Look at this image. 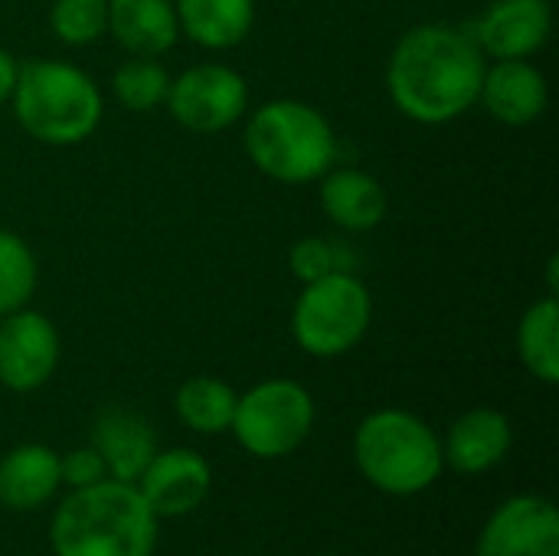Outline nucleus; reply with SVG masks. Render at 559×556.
Segmentation results:
<instances>
[{
  "mask_svg": "<svg viewBox=\"0 0 559 556\" xmlns=\"http://www.w3.org/2000/svg\"><path fill=\"white\" fill-rule=\"evenodd\" d=\"M62 341L56 324L33 308L0 318V387L10 393H33L59 367Z\"/></svg>",
  "mask_w": 559,
  "mask_h": 556,
  "instance_id": "9",
  "label": "nucleus"
},
{
  "mask_svg": "<svg viewBox=\"0 0 559 556\" xmlns=\"http://www.w3.org/2000/svg\"><path fill=\"white\" fill-rule=\"evenodd\" d=\"M485 59H531L554 33L550 0H491L468 29Z\"/></svg>",
  "mask_w": 559,
  "mask_h": 556,
  "instance_id": "11",
  "label": "nucleus"
},
{
  "mask_svg": "<svg viewBox=\"0 0 559 556\" xmlns=\"http://www.w3.org/2000/svg\"><path fill=\"white\" fill-rule=\"evenodd\" d=\"M478 102L498 125L527 128L544 118L550 105V85L531 59H491L485 66Z\"/></svg>",
  "mask_w": 559,
  "mask_h": 556,
  "instance_id": "13",
  "label": "nucleus"
},
{
  "mask_svg": "<svg viewBox=\"0 0 559 556\" xmlns=\"http://www.w3.org/2000/svg\"><path fill=\"white\" fill-rule=\"evenodd\" d=\"M213 472L206 459L193 449L154 452L144 472L138 475V492L154 511V518H183L203 505L210 495Z\"/></svg>",
  "mask_w": 559,
  "mask_h": 556,
  "instance_id": "12",
  "label": "nucleus"
},
{
  "mask_svg": "<svg viewBox=\"0 0 559 556\" xmlns=\"http://www.w3.org/2000/svg\"><path fill=\"white\" fill-rule=\"evenodd\" d=\"M485 66L468 29L419 23L396 39L386 59V95L416 125H449L478 105Z\"/></svg>",
  "mask_w": 559,
  "mask_h": 556,
  "instance_id": "1",
  "label": "nucleus"
},
{
  "mask_svg": "<svg viewBox=\"0 0 559 556\" xmlns=\"http://www.w3.org/2000/svg\"><path fill=\"white\" fill-rule=\"evenodd\" d=\"M518 357L527 374L547 387L559 380V301L557 295H544L534 301L518 324Z\"/></svg>",
  "mask_w": 559,
  "mask_h": 556,
  "instance_id": "20",
  "label": "nucleus"
},
{
  "mask_svg": "<svg viewBox=\"0 0 559 556\" xmlns=\"http://www.w3.org/2000/svg\"><path fill=\"white\" fill-rule=\"evenodd\" d=\"M174 10L180 36L210 52L236 49L255 26V0H174Z\"/></svg>",
  "mask_w": 559,
  "mask_h": 556,
  "instance_id": "19",
  "label": "nucleus"
},
{
  "mask_svg": "<svg viewBox=\"0 0 559 556\" xmlns=\"http://www.w3.org/2000/svg\"><path fill=\"white\" fill-rule=\"evenodd\" d=\"M170 118L193 134H219L246 118L249 85L246 75L226 62H197L170 75L167 88Z\"/></svg>",
  "mask_w": 559,
  "mask_h": 556,
  "instance_id": "8",
  "label": "nucleus"
},
{
  "mask_svg": "<svg viewBox=\"0 0 559 556\" xmlns=\"http://www.w3.org/2000/svg\"><path fill=\"white\" fill-rule=\"evenodd\" d=\"M314 426L311 393L288 377H272L255 383L236 400L233 436L255 459H285L292 456Z\"/></svg>",
  "mask_w": 559,
  "mask_h": 556,
  "instance_id": "7",
  "label": "nucleus"
},
{
  "mask_svg": "<svg viewBox=\"0 0 559 556\" xmlns=\"http://www.w3.org/2000/svg\"><path fill=\"white\" fill-rule=\"evenodd\" d=\"M39 285L36 252L20 233L0 229V318L29 305Z\"/></svg>",
  "mask_w": 559,
  "mask_h": 556,
  "instance_id": "23",
  "label": "nucleus"
},
{
  "mask_svg": "<svg viewBox=\"0 0 559 556\" xmlns=\"http://www.w3.org/2000/svg\"><path fill=\"white\" fill-rule=\"evenodd\" d=\"M288 269L305 285V282L324 279V275H331L337 269H347V265L341 259V249L331 239H324V236H305V239H298L288 249Z\"/></svg>",
  "mask_w": 559,
  "mask_h": 556,
  "instance_id": "25",
  "label": "nucleus"
},
{
  "mask_svg": "<svg viewBox=\"0 0 559 556\" xmlns=\"http://www.w3.org/2000/svg\"><path fill=\"white\" fill-rule=\"evenodd\" d=\"M92 449L102 456L115 482H138V475L157 452L154 429L147 426V419L124 406H108L98 413L92 429Z\"/></svg>",
  "mask_w": 559,
  "mask_h": 556,
  "instance_id": "17",
  "label": "nucleus"
},
{
  "mask_svg": "<svg viewBox=\"0 0 559 556\" xmlns=\"http://www.w3.org/2000/svg\"><path fill=\"white\" fill-rule=\"evenodd\" d=\"M354 459L360 475L383 495H423L445 469L442 442L426 419L406 410H377L354 433Z\"/></svg>",
  "mask_w": 559,
  "mask_h": 556,
  "instance_id": "5",
  "label": "nucleus"
},
{
  "mask_svg": "<svg viewBox=\"0 0 559 556\" xmlns=\"http://www.w3.org/2000/svg\"><path fill=\"white\" fill-rule=\"evenodd\" d=\"M511 442H514L511 419L501 410L475 406L449 426V436L442 442V459L462 475H481L504 462Z\"/></svg>",
  "mask_w": 559,
  "mask_h": 556,
  "instance_id": "14",
  "label": "nucleus"
},
{
  "mask_svg": "<svg viewBox=\"0 0 559 556\" xmlns=\"http://www.w3.org/2000/svg\"><path fill=\"white\" fill-rule=\"evenodd\" d=\"M59 472H62V485H69V488H88V485H95V482H102L108 475L102 456L92 446L72 449L69 456H62Z\"/></svg>",
  "mask_w": 559,
  "mask_h": 556,
  "instance_id": "26",
  "label": "nucleus"
},
{
  "mask_svg": "<svg viewBox=\"0 0 559 556\" xmlns=\"http://www.w3.org/2000/svg\"><path fill=\"white\" fill-rule=\"evenodd\" d=\"M10 105L20 128L49 147H75L88 141L105 115L98 82L82 66L62 59L20 62Z\"/></svg>",
  "mask_w": 559,
  "mask_h": 556,
  "instance_id": "3",
  "label": "nucleus"
},
{
  "mask_svg": "<svg viewBox=\"0 0 559 556\" xmlns=\"http://www.w3.org/2000/svg\"><path fill=\"white\" fill-rule=\"evenodd\" d=\"M157 518L134 482L102 478L72 488L52 514V556H151Z\"/></svg>",
  "mask_w": 559,
  "mask_h": 556,
  "instance_id": "2",
  "label": "nucleus"
},
{
  "mask_svg": "<svg viewBox=\"0 0 559 556\" xmlns=\"http://www.w3.org/2000/svg\"><path fill=\"white\" fill-rule=\"evenodd\" d=\"M318 200L328 220L344 233H370L386 220V190L383 184L360 167H331L318 180Z\"/></svg>",
  "mask_w": 559,
  "mask_h": 556,
  "instance_id": "15",
  "label": "nucleus"
},
{
  "mask_svg": "<svg viewBox=\"0 0 559 556\" xmlns=\"http://www.w3.org/2000/svg\"><path fill=\"white\" fill-rule=\"evenodd\" d=\"M128 56H164L180 39L174 0H108V29Z\"/></svg>",
  "mask_w": 559,
  "mask_h": 556,
  "instance_id": "16",
  "label": "nucleus"
},
{
  "mask_svg": "<svg viewBox=\"0 0 559 556\" xmlns=\"http://www.w3.org/2000/svg\"><path fill=\"white\" fill-rule=\"evenodd\" d=\"M246 154L275 184H314L337 157V134L321 108L301 98H269L246 118Z\"/></svg>",
  "mask_w": 559,
  "mask_h": 556,
  "instance_id": "4",
  "label": "nucleus"
},
{
  "mask_svg": "<svg viewBox=\"0 0 559 556\" xmlns=\"http://www.w3.org/2000/svg\"><path fill=\"white\" fill-rule=\"evenodd\" d=\"M62 485L59 456L49 446H16L0 459V505L7 511H36Z\"/></svg>",
  "mask_w": 559,
  "mask_h": 556,
  "instance_id": "18",
  "label": "nucleus"
},
{
  "mask_svg": "<svg viewBox=\"0 0 559 556\" xmlns=\"http://www.w3.org/2000/svg\"><path fill=\"white\" fill-rule=\"evenodd\" d=\"M49 29L66 46H88L108 29V0H52Z\"/></svg>",
  "mask_w": 559,
  "mask_h": 556,
  "instance_id": "24",
  "label": "nucleus"
},
{
  "mask_svg": "<svg viewBox=\"0 0 559 556\" xmlns=\"http://www.w3.org/2000/svg\"><path fill=\"white\" fill-rule=\"evenodd\" d=\"M370 321V288L350 269H337L301 285L292 308V338L308 357L331 360L350 354L367 338Z\"/></svg>",
  "mask_w": 559,
  "mask_h": 556,
  "instance_id": "6",
  "label": "nucleus"
},
{
  "mask_svg": "<svg viewBox=\"0 0 559 556\" xmlns=\"http://www.w3.org/2000/svg\"><path fill=\"white\" fill-rule=\"evenodd\" d=\"M236 400H239V393L226 380L203 374V377H190L180 383V390L174 397V410L187 429H193L200 436H219L233 426Z\"/></svg>",
  "mask_w": 559,
  "mask_h": 556,
  "instance_id": "21",
  "label": "nucleus"
},
{
  "mask_svg": "<svg viewBox=\"0 0 559 556\" xmlns=\"http://www.w3.org/2000/svg\"><path fill=\"white\" fill-rule=\"evenodd\" d=\"M170 72L154 56H128L111 72V92L128 111H157L167 102Z\"/></svg>",
  "mask_w": 559,
  "mask_h": 556,
  "instance_id": "22",
  "label": "nucleus"
},
{
  "mask_svg": "<svg viewBox=\"0 0 559 556\" xmlns=\"http://www.w3.org/2000/svg\"><path fill=\"white\" fill-rule=\"evenodd\" d=\"M16 72H20V62L0 49V108L10 105V95H13V85H16Z\"/></svg>",
  "mask_w": 559,
  "mask_h": 556,
  "instance_id": "27",
  "label": "nucleus"
},
{
  "mask_svg": "<svg viewBox=\"0 0 559 556\" xmlns=\"http://www.w3.org/2000/svg\"><path fill=\"white\" fill-rule=\"evenodd\" d=\"M475 556H559L557 505L540 495L504 501L488 518Z\"/></svg>",
  "mask_w": 559,
  "mask_h": 556,
  "instance_id": "10",
  "label": "nucleus"
}]
</instances>
